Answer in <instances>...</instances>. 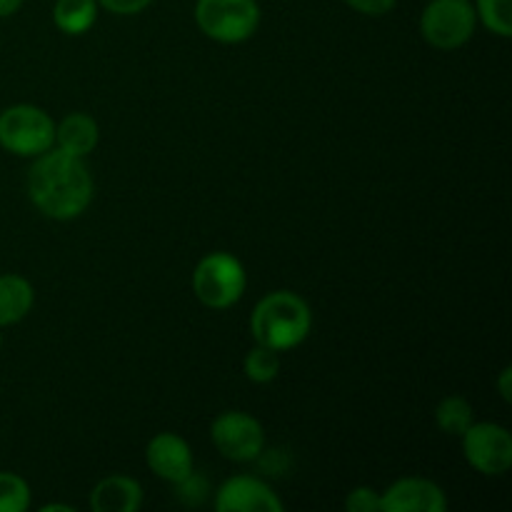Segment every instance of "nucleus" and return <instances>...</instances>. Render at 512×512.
Segmentation results:
<instances>
[{
    "mask_svg": "<svg viewBox=\"0 0 512 512\" xmlns=\"http://www.w3.org/2000/svg\"><path fill=\"white\" fill-rule=\"evenodd\" d=\"M28 195L48 218L73 220L93 200V175L78 155L45 150L28 170Z\"/></svg>",
    "mask_w": 512,
    "mask_h": 512,
    "instance_id": "obj_1",
    "label": "nucleus"
},
{
    "mask_svg": "<svg viewBox=\"0 0 512 512\" xmlns=\"http://www.w3.org/2000/svg\"><path fill=\"white\" fill-rule=\"evenodd\" d=\"M310 308L300 295L290 290L265 295L255 308L250 330L258 345L273 350H290L303 343L310 333Z\"/></svg>",
    "mask_w": 512,
    "mask_h": 512,
    "instance_id": "obj_2",
    "label": "nucleus"
},
{
    "mask_svg": "<svg viewBox=\"0 0 512 512\" xmlns=\"http://www.w3.org/2000/svg\"><path fill=\"white\" fill-rule=\"evenodd\" d=\"M55 125L35 105H10L0 113V148L20 158H33L53 148Z\"/></svg>",
    "mask_w": 512,
    "mask_h": 512,
    "instance_id": "obj_3",
    "label": "nucleus"
},
{
    "mask_svg": "<svg viewBox=\"0 0 512 512\" xmlns=\"http://www.w3.org/2000/svg\"><path fill=\"white\" fill-rule=\"evenodd\" d=\"M245 270L230 253H210L193 273V290L203 305L225 310L238 303L245 293Z\"/></svg>",
    "mask_w": 512,
    "mask_h": 512,
    "instance_id": "obj_4",
    "label": "nucleus"
},
{
    "mask_svg": "<svg viewBox=\"0 0 512 512\" xmlns=\"http://www.w3.org/2000/svg\"><path fill=\"white\" fill-rule=\"evenodd\" d=\"M195 20L218 43H243L258 30L260 8L255 0H198Z\"/></svg>",
    "mask_w": 512,
    "mask_h": 512,
    "instance_id": "obj_5",
    "label": "nucleus"
},
{
    "mask_svg": "<svg viewBox=\"0 0 512 512\" xmlns=\"http://www.w3.org/2000/svg\"><path fill=\"white\" fill-rule=\"evenodd\" d=\"M478 15L470 0H430L420 18V33L433 48L453 50L468 43Z\"/></svg>",
    "mask_w": 512,
    "mask_h": 512,
    "instance_id": "obj_6",
    "label": "nucleus"
},
{
    "mask_svg": "<svg viewBox=\"0 0 512 512\" xmlns=\"http://www.w3.org/2000/svg\"><path fill=\"white\" fill-rule=\"evenodd\" d=\"M463 453L483 475H505L512 465V435L503 425L473 423L463 433Z\"/></svg>",
    "mask_w": 512,
    "mask_h": 512,
    "instance_id": "obj_7",
    "label": "nucleus"
},
{
    "mask_svg": "<svg viewBox=\"0 0 512 512\" xmlns=\"http://www.w3.org/2000/svg\"><path fill=\"white\" fill-rule=\"evenodd\" d=\"M210 438L218 453L233 463H250L263 453L265 445V433L258 420L238 410L218 415L210 428Z\"/></svg>",
    "mask_w": 512,
    "mask_h": 512,
    "instance_id": "obj_8",
    "label": "nucleus"
},
{
    "mask_svg": "<svg viewBox=\"0 0 512 512\" xmlns=\"http://www.w3.org/2000/svg\"><path fill=\"white\" fill-rule=\"evenodd\" d=\"M215 510L218 512H283V503L273 488L250 475H238V478L225 480L223 488L215 498Z\"/></svg>",
    "mask_w": 512,
    "mask_h": 512,
    "instance_id": "obj_9",
    "label": "nucleus"
},
{
    "mask_svg": "<svg viewBox=\"0 0 512 512\" xmlns=\"http://www.w3.org/2000/svg\"><path fill=\"white\" fill-rule=\"evenodd\" d=\"M445 493L423 478H405L380 495V512H443Z\"/></svg>",
    "mask_w": 512,
    "mask_h": 512,
    "instance_id": "obj_10",
    "label": "nucleus"
},
{
    "mask_svg": "<svg viewBox=\"0 0 512 512\" xmlns=\"http://www.w3.org/2000/svg\"><path fill=\"white\" fill-rule=\"evenodd\" d=\"M150 470L168 483H180L185 475L193 473V453L188 443L175 433L155 435L145 450Z\"/></svg>",
    "mask_w": 512,
    "mask_h": 512,
    "instance_id": "obj_11",
    "label": "nucleus"
},
{
    "mask_svg": "<svg viewBox=\"0 0 512 512\" xmlns=\"http://www.w3.org/2000/svg\"><path fill=\"white\" fill-rule=\"evenodd\" d=\"M140 503H143V490L125 475L100 480L90 495V508L95 512H135Z\"/></svg>",
    "mask_w": 512,
    "mask_h": 512,
    "instance_id": "obj_12",
    "label": "nucleus"
},
{
    "mask_svg": "<svg viewBox=\"0 0 512 512\" xmlns=\"http://www.w3.org/2000/svg\"><path fill=\"white\" fill-rule=\"evenodd\" d=\"M58 148L70 155L85 158L98 145V123L85 113H73L55 128Z\"/></svg>",
    "mask_w": 512,
    "mask_h": 512,
    "instance_id": "obj_13",
    "label": "nucleus"
},
{
    "mask_svg": "<svg viewBox=\"0 0 512 512\" xmlns=\"http://www.w3.org/2000/svg\"><path fill=\"white\" fill-rule=\"evenodd\" d=\"M33 285L20 275H0V328L20 323L33 308Z\"/></svg>",
    "mask_w": 512,
    "mask_h": 512,
    "instance_id": "obj_14",
    "label": "nucleus"
},
{
    "mask_svg": "<svg viewBox=\"0 0 512 512\" xmlns=\"http://www.w3.org/2000/svg\"><path fill=\"white\" fill-rule=\"evenodd\" d=\"M98 18V0H55L53 20L63 33L83 35Z\"/></svg>",
    "mask_w": 512,
    "mask_h": 512,
    "instance_id": "obj_15",
    "label": "nucleus"
},
{
    "mask_svg": "<svg viewBox=\"0 0 512 512\" xmlns=\"http://www.w3.org/2000/svg\"><path fill=\"white\" fill-rule=\"evenodd\" d=\"M435 420H438L443 433L463 435L465 430L473 425V408H470V403L465 398L453 395V398H445L443 403L438 405V410H435Z\"/></svg>",
    "mask_w": 512,
    "mask_h": 512,
    "instance_id": "obj_16",
    "label": "nucleus"
},
{
    "mask_svg": "<svg viewBox=\"0 0 512 512\" xmlns=\"http://www.w3.org/2000/svg\"><path fill=\"white\" fill-rule=\"evenodd\" d=\"M475 15L485 23V28L498 33L500 38L512 35V0H478Z\"/></svg>",
    "mask_w": 512,
    "mask_h": 512,
    "instance_id": "obj_17",
    "label": "nucleus"
},
{
    "mask_svg": "<svg viewBox=\"0 0 512 512\" xmlns=\"http://www.w3.org/2000/svg\"><path fill=\"white\" fill-rule=\"evenodd\" d=\"M278 373H280L278 350L258 345V348L250 350L248 358H245V375H248L253 383H270V380L278 378Z\"/></svg>",
    "mask_w": 512,
    "mask_h": 512,
    "instance_id": "obj_18",
    "label": "nucleus"
},
{
    "mask_svg": "<svg viewBox=\"0 0 512 512\" xmlns=\"http://www.w3.org/2000/svg\"><path fill=\"white\" fill-rule=\"evenodd\" d=\"M28 505V483L15 473H0V512H25Z\"/></svg>",
    "mask_w": 512,
    "mask_h": 512,
    "instance_id": "obj_19",
    "label": "nucleus"
},
{
    "mask_svg": "<svg viewBox=\"0 0 512 512\" xmlns=\"http://www.w3.org/2000/svg\"><path fill=\"white\" fill-rule=\"evenodd\" d=\"M175 485H178L180 500L188 505H200L205 500V493H208V483H205V480L195 473L185 475V478Z\"/></svg>",
    "mask_w": 512,
    "mask_h": 512,
    "instance_id": "obj_20",
    "label": "nucleus"
},
{
    "mask_svg": "<svg viewBox=\"0 0 512 512\" xmlns=\"http://www.w3.org/2000/svg\"><path fill=\"white\" fill-rule=\"evenodd\" d=\"M345 510L348 512H378L380 510V495L373 488H355L353 493L345 498Z\"/></svg>",
    "mask_w": 512,
    "mask_h": 512,
    "instance_id": "obj_21",
    "label": "nucleus"
},
{
    "mask_svg": "<svg viewBox=\"0 0 512 512\" xmlns=\"http://www.w3.org/2000/svg\"><path fill=\"white\" fill-rule=\"evenodd\" d=\"M105 10L118 15H135L143 13L148 5H153V0H98Z\"/></svg>",
    "mask_w": 512,
    "mask_h": 512,
    "instance_id": "obj_22",
    "label": "nucleus"
},
{
    "mask_svg": "<svg viewBox=\"0 0 512 512\" xmlns=\"http://www.w3.org/2000/svg\"><path fill=\"white\" fill-rule=\"evenodd\" d=\"M345 3H348L353 10H358V13L375 15V18H378V15L390 13L398 0H345Z\"/></svg>",
    "mask_w": 512,
    "mask_h": 512,
    "instance_id": "obj_23",
    "label": "nucleus"
},
{
    "mask_svg": "<svg viewBox=\"0 0 512 512\" xmlns=\"http://www.w3.org/2000/svg\"><path fill=\"white\" fill-rule=\"evenodd\" d=\"M23 0H0V18H10L13 13H18Z\"/></svg>",
    "mask_w": 512,
    "mask_h": 512,
    "instance_id": "obj_24",
    "label": "nucleus"
},
{
    "mask_svg": "<svg viewBox=\"0 0 512 512\" xmlns=\"http://www.w3.org/2000/svg\"><path fill=\"white\" fill-rule=\"evenodd\" d=\"M510 375H512L510 368H505L503 373H500V393H503L505 403H510Z\"/></svg>",
    "mask_w": 512,
    "mask_h": 512,
    "instance_id": "obj_25",
    "label": "nucleus"
},
{
    "mask_svg": "<svg viewBox=\"0 0 512 512\" xmlns=\"http://www.w3.org/2000/svg\"><path fill=\"white\" fill-rule=\"evenodd\" d=\"M55 510L73 512V508H68V505H43V508H40V512H55Z\"/></svg>",
    "mask_w": 512,
    "mask_h": 512,
    "instance_id": "obj_26",
    "label": "nucleus"
},
{
    "mask_svg": "<svg viewBox=\"0 0 512 512\" xmlns=\"http://www.w3.org/2000/svg\"><path fill=\"white\" fill-rule=\"evenodd\" d=\"M0 348H3V335H0Z\"/></svg>",
    "mask_w": 512,
    "mask_h": 512,
    "instance_id": "obj_27",
    "label": "nucleus"
}]
</instances>
